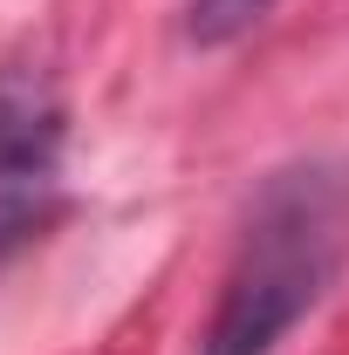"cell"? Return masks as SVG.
I'll return each mask as SVG.
<instances>
[{"mask_svg": "<svg viewBox=\"0 0 349 355\" xmlns=\"http://www.w3.org/2000/svg\"><path fill=\"white\" fill-rule=\"evenodd\" d=\"M267 14H274V0H178V28H185V42H192V48L240 42V35L261 28Z\"/></svg>", "mask_w": 349, "mask_h": 355, "instance_id": "obj_3", "label": "cell"}, {"mask_svg": "<svg viewBox=\"0 0 349 355\" xmlns=\"http://www.w3.org/2000/svg\"><path fill=\"white\" fill-rule=\"evenodd\" d=\"M62 205V110L35 83L0 76V260Z\"/></svg>", "mask_w": 349, "mask_h": 355, "instance_id": "obj_2", "label": "cell"}, {"mask_svg": "<svg viewBox=\"0 0 349 355\" xmlns=\"http://www.w3.org/2000/svg\"><path fill=\"white\" fill-rule=\"evenodd\" d=\"M343 232H349V171L336 164L281 171L240 232V253L219 280L199 355H274V342H288V328L336 280Z\"/></svg>", "mask_w": 349, "mask_h": 355, "instance_id": "obj_1", "label": "cell"}]
</instances>
